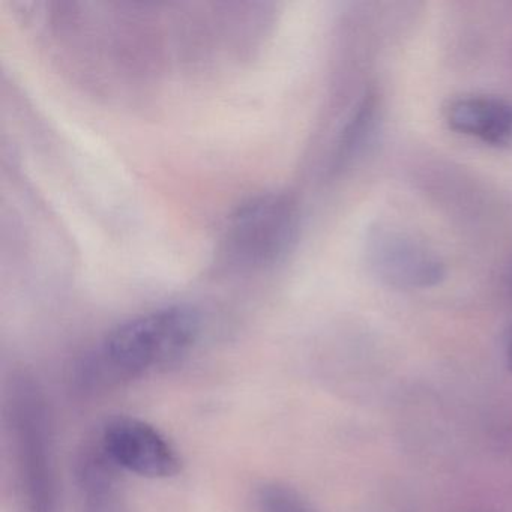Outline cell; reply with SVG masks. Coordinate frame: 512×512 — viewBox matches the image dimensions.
Here are the masks:
<instances>
[{
  "label": "cell",
  "mask_w": 512,
  "mask_h": 512,
  "mask_svg": "<svg viewBox=\"0 0 512 512\" xmlns=\"http://www.w3.org/2000/svg\"><path fill=\"white\" fill-rule=\"evenodd\" d=\"M380 119V101L376 92H368L356 107L349 124L344 128L335 154V167L343 169L365 151Z\"/></svg>",
  "instance_id": "8992f818"
},
{
  "label": "cell",
  "mask_w": 512,
  "mask_h": 512,
  "mask_svg": "<svg viewBox=\"0 0 512 512\" xmlns=\"http://www.w3.org/2000/svg\"><path fill=\"white\" fill-rule=\"evenodd\" d=\"M200 319L188 307H166L134 317L113 329L104 343L110 364L140 373L181 358L199 337Z\"/></svg>",
  "instance_id": "7a4b0ae2"
},
{
  "label": "cell",
  "mask_w": 512,
  "mask_h": 512,
  "mask_svg": "<svg viewBox=\"0 0 512 512\" xmlns=\"http://www.w3.org/2000/svg\"><path fill=\"white\" fill-rule=\"evenodd\" d=\"M449 130L488 146L512 143V101L491 95H461L443 107Z\"/></svg>",
  "instance_id": "5b68a950"
},
{
  "label": "cell",
  "mask_w": 512,
  "mask_h": 512,
  "mask_svg": "<svg viewBox=\"0 0 512 512\" xmlns=\"http://www.w3.org/2000/svg\"><path fill=\"white\" fill-rule=\"evenodd\" d=\"M508 359H509V365H511V368H512V332H511V337H509V343H508Z\"/></svg>",
  "instance_id": "ba28073f"
},
{
  "label": "cell",
  "mask_w": 512,
  "mask_h": 512,
  "mask_svg": "<svg viewBox=\"0 0 512 512\" xmlns=\"http://www.w3.org/2000/svg\"><path fill=\"white\" fill-rule=\"evenodd\" d=\"M104 446L119 466L146 478H169L181 466L169 440L139 419L113 421L104 433Z\"/></svg>",
  "instance_id": "277c9868"
},
{
  "label": "cell",
  "mask_w": 512,
  "mask_h": 512,
  "mask_svg": "<svg viewBox=\"0 0 512 512\" xmlns=\"http://www.w3.org/2000/svg\"><path fill=\"white\" fill-rule=\"evenodd\" d=\"M266 512H310L301 502L292 499L289 494H272L266 499Z\"/></svg>",
  "instance_id": "52a82bcc"
},
{
  "label": "cell",
  "mask_w": 512,
  "mask_h": 512,
  "mask_svg": "<svg viewBox=\"0 0 512 512\" xmlns=\"http://www.w3.org/2000/svg\"><path fill=\"white\" fill-rule=\"evenodd\" d=\"M299 235V209L286 194H263L239 206L223 232V254L241 268H266L286 259Z\"/></svg>",
  "instance_id": "6da1fadb"
},
{
  "label": "cell",
  "mask_w": 512,
  "mask_h": 512,
  "mask_svg": "<svg viewBox=\"0 0 512 512\" xmlns=\"http://www.w3.org/2000/svg\"><path fill=\"white\" fill-rule=\"evenodd\" d=\"M365 260L371 274L397 289H430L442 283L445 263L412 233L389 224L368 230Z\"/></svg>",
  "instance_id": "3957f363"
}]
</instances>
